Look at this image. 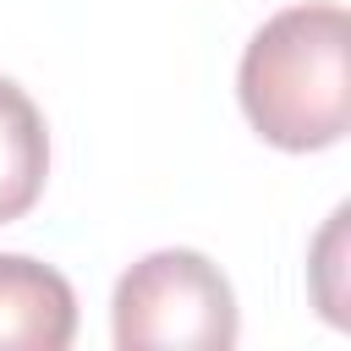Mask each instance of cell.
Masks as SVG:
<instances>
[{
	"label": "cell",
	"mask_w": 351,
	"mask_h": 351,
	"mask_svg": "<svg viewBox=\"0 0 351 351\" xmlns=\"http://www.w3.org/2000/svg\"><path fill=\"white\" fill-rule=\"evenodd\" d=\"M351 16L335 0L285 5L269 16L236 71L252 132L285 154L335 148L351 126Z\"/></svg>",
	"instance_id": "6da1fadb"
},
{
	"label": "cell",
	"mask_w": 351,
	"mask_h": 351,
	"mask_svg": "<svg viewBox=\"0 0 351 351\" xmlns=\"http://www.w3.org/2000/svg\"><path fill=\"white\" fill-rule=\"evenodd\" d=\"M110 313L121 351H230L241 335L230 280L192 247L137 258L121 274Z\"/></svg>",
	"instance_id": "7a4b0ae2"
},
{
	"label": "cell",
	"mask_w": 351,
	"mask_h": 351,
	"mask_svg": "<svg viewBox=\"0 0 351 351\" xmlns=\"http://www.w3.org/2000/svg\"><path fill=\"white\" fill-rule=\"evenodd\" d=\"M77 335V296L60 269L0 252V351H66Z\"/></svg>",
	"instance_id": "3957f363"
},
{
	"label": "cell",
	"mask_w": 351,
	"mask_h": 351,
	"mask_svg": "<svg viewBox=\"0 0 351 351\" xmlns=\"http://www.w3.org/2000/svg\"><path fill=\"white\" fill-rule=\"evenodd\" d=\"M44 176H49L44 115L11 77H0V225L22 219L38 203Z\"/></svg>",
	"instance_id": "277c9868"
}]
</instances>
